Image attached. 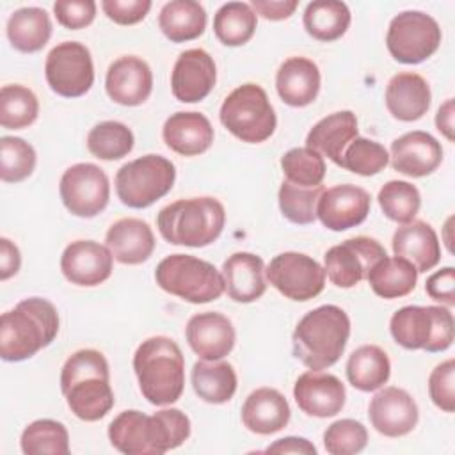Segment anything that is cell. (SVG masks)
Instances as JSON below:
<instances>
[{"label":"cell","mask_w":455,"mask_h":455,"mask_svg":"<svg viewBox=\"0 0 455 455\" xmlns=\"http://www.w3.org/2000/svg\"><path fill=\"white\" fill-rule=\"evenodd\" d=\"M368 432L361 421L345 418L331 423L323 432V448L331 455H354L366 448Z\"/></svg>","instance_id":"7dc6e473"},{"label":"cell","mask_w":455,"mask_h":455,"mask_svg":"<svg viewBox=\"0 0 455 455\" xmlns=\"http://www.w3.org/2000/svg\"><path fill=\"white\" fill-rule=\"evenodd\" d=\"M64 206L76 217L91 219L101 213L110 197V183L101 167L82 162L68 167L59 183Z\"/></svg>","instance_id":"5bb4252c"},{"label":"cell","mask_w":455,"mask_h":455,"mask_svg":"<svg viewBox=\"0 0 455 455\" xmlns=\"http://www.w3.org/2000/svg\"><path fill=\"white\" fill-rule=\"evenodd\" d=\"M162 137L174 153L196 156L208 151L213 144V126L204 114L176 112L165 119Z\"/></svg>","instance_id":"cb8c5ba5"},{"label":"cell","mask_w":455,"mask_h":455,"mask_svg":"<svg viewBox=\"0 0 455 455\" xmlns=\"http://www.w3.org/2000/svg\"><path fill=\"white\" fill-rule=\"evenodd\" d=\"M281 169L286 181L302 187L322 185L325 178L323 156L309 148H293L286 151L281 156Z\"/></svg>","instance_id":"ee69618b"},{"label":"cell","mask_w":455,"mask_h":455,"mask_svg":"<svg viewBox=\"0 0 455 455\" xmlns=\"http://www.w3.org/2000/svg\"><path fill=\"white\" fill-rule=\"evenodd\" d=\"M217 82L213 57L203 48H190L180 53L171 73V89L178 101L197 103L204 100Z\"/></svg>","instance_id":"e0dca14e"},{"label":"cell","mask_w":455,"mask_h":455,"mask_svg":"<svg viewBox=\"0 0 455 455\" xmlns=\"http://www.w3.org/2000/svg\"><path fill=\"white\" fill-rule=\"evenodd\" d=\"M105 89L108 98L119 105H142L153 91L151 68L140 57H119L107 69Z\"/></svg>","instance_id":"44dd1931"},{"label":"cell","mask_w":455,"mask_h":455,"mask_svg":"<svg viewBox=\"0 0 455 455\" xmlns=\"http://www.w3.org/2000/svg\"><path fill=\"white\" fill-rule=\"evenodd\" d=\"M441 37L439 23L430 14L403 11L391 20L386 46L395 60L402 64H419L437 52Z\"/></svg>","instance_id":"8fae6325"},{"label":"cell","mask_w":455,"mask_h":455,"mask_svg":"<svg viewBox=\"0 0 455 455\" xmlns=\"http://www.w3.org/2000/svg\"><path fill=\"white\" fill-rule=\"evenodd\" d=\"M103 12L119 25H133L146 18L151 9L149 0H103Z\"/></svg>","instance_id":"f907efd6"},{"label":"cell","mask_w":455,"mask_h":455,"mask_svg":"<svg viewBox=\"0 0 455 455\" xmlns=\"http://www.w3.org/2000/svg\"><path fill=\"white\" fill-rule=\"evenodd\" d=\"M371 427L386 437L407 435L414 430L419 411L414 398L402 387H384L373 395L368 405Z\"/></svg>","instance_id":"ac0fdd59"},{"label":"cell","mask_w":455,"mask_h":455,"mask_svg":"<svg viewBox=\"0 0 455 455\" xmlns=\"http://www.w3.org/2000/svg\"><path fill=\"white\" fill-rule=\"evenodd\" d=\"M453 116H455V110H453V100H446L437 114H435V126L437 130L448 139V140H453Z\"/></svg>","instance_id":"9f6ffc18"},{"label":"cell","mask_w":455,"mask_h":455,"mask_svg":"<svg viewBox=\"0 0 455 455\" xmlns=\"http://www.w3.org/2000/svg\"><path fill=\"white\" fill-rule=\"evenodd\" d=\"M57 21L71 30L84 28L96 16V2L92 0H57L53 4Z\"/></svg>","instance_id":"681fc988"},{"label":"cell","mask_w":455,"mask_h":455,"mask_svg":"<svg viewBox=\"0 0 455 455\" xmlns=\"http://www.w3.org/2000/svg\"><path fill=\"white\" fill-rule=\"evenodd\" d=\"M21 265L20 249L5 236L0 238V281H7L18 274Z\"/></svg>","instance_id":"db71d44e"},{"label":"cell","mask_w":455,"mask_h":455,"mask_svg":"<svg viewBox=\"0 0 455 455\" xmlns=\"http://www.w3.org/2000/svg\"><path fill=\"white\" fill-rule=\"evenodd\" d=\"M226 224V210L215 197L180 199L164 206L156 215V228L172 245L206 247L213 243Z\"/></svg>","instance_id":"8992f818"},{"label":"cell","mask_w":455,"mask_h":455,"mask_svg":"<svg viewBox=\"0 0 455 455\" xmlns=\"http://www.w3.org/2000/svg\"><path fill=\"white\" fill-rule=\"evenodd\" d=\"M268 283L286 299L304 302L322 293L325 286L323 267L302 252H281L265 268Z\"/></svg>","instance_id":"4fadbf2b"},{"label":"cell","mask_w":455,"mask_h":455,"mask_svg":"<svg viewBox=\"0 0 455 455\" xmlns=\"http://www.w3.org/2000/svg\"><path fill=\"white\" fill-rule=\"evenodd\" d=\"M350 9L338 0H315L307 4L302 21L306 32L316 41H336L350 25Z\"/></svg>","instance_id":"8d00e7d4"},{"label":"cell","mask_w":455,"mask_h":455,"mask_svg":"<svg viewBox=\"0 0 455 455\" xmlns=\"http://www.w3.org/2000/svg\"><path fill=\"white\" fill-rule=\"evenodd\" d=\"M357 135V119L352 110H339L320 119L306 137V148L325 155L341 167L343 151Z\"/></svg>","instance_id":"4dcf8cb0"},{"label":"cell","mask_w":455,"mask_h":455,"mask_svg":"<svg viewBox=\"0 0 455 455\" xmlns=\"http://www.w3.org/2000/svg\"><path fill=\"white\" fill-rule=\"evenodd\" d=\"M20 446L25 455H68L69 434L60 421L36 419L21 432Z\"/></svg>","instance_id":"f35d334b"},{"label":"cell","mask_w":455,"mask_h":455,"mask_svg":"<svg viewBox=\"0 0 455 455\" xmlns=\"http://www.w3.org/2000/svg\"><path fill=\"white\" fill-rule=\"evenodd\" d=\"M455 361L446 359L437 364L428 377V395L435 407L444 412L455 411Z\"/></svg>","instance_id":"c3c4849f"},{"label":"cell","mask_w":455,"mask_h":455,"mask_svg":"<svg viewBox=\"0 0 455 455\" xmlns=\"http://www.w3.org/2000/svg\"><path fill=\"white\" fill-rule=\"evenodd\" d=\"M132 130L119 121H103L91 128L87 135V149L100 160H119L133 149Z\"/></svg>","instance_id":"60d3db41"},{"label":"cell","mask_w":455,"mask_h":455,"mask_svg":"<svg viewBox=\"0 0 455 455\" xmlns=\"http://www.w3.org/2000/svg\"><path fill=\"white\" fill-rule=\"evenodd\" d=\"M133 371L142 396L153 405H171L183 393L185 359L178 343L167 336L148 338L137 347Z\"/></svg>","instance_id":"5b68a950"},{"label":"cell","mask_w":455,"mask_h":455,"mask_svg":"<svg viewBox=\"0 0 455 455\" xmlns=\"http://www.w3.org/2000/svg\"><path fill=\"white\" fill-rule=\"evenodd\" d=\"M114 256L107 245L94 240H75L60 256L64 277L78 286H98L112 274Z\"/></svg>","instance_id":"ffe728a7"},{"label":"cell","mask_w":455,"mask_h":455,"mask_svg":"<svg viewBox=\"0 0 455 455\" xmlns=\"http://www.w3.org/2000/svg\"><path fill=\"white\" fill-rule=\"evenodd\" d=\"M386 249L370 236H352L332 245L323 256V270L338 288H354L366 279L371 267L386 258Z\"/></svg>","instance_id":"9a60e30c"},{"label":"cell","mask_w":455,"mask_h":455,"mask_svg":"<svg viewBox=\"0 0 455 455\" xmlns=\"http://www.w3.org/2000/svg\"><path fill=\"white\" fill-rule=\"evenodd\" d=\"M350 336L348 315L334 304L306 313L291 334L293 355L309 370H325L338 363Z\"/></svg>","instance_id":"277c9868"},{"label":"cell","mask_w":455,"mask_h":455,"mask_svg":"<svg viewBox=\"0 0 455 455\" xmlns=\"http://www.w3.org/2000/svg\"><path fill=\"white\" fill-rule=\"evenodd\" d=\"M116 261L123 265H139L149 259L155 251V235L142 219L126 217L116 220L105 236Z\"/></svg>","instance_id":"484cf974"},{"label":"cell","mask_w":455,"mask_h":455,"mask_svg":"<svg viewBox=\"0 0 455 455\" xmlns=\"http://www.w3.org/2000/svg\"><path fill=\"white\" fill-rule=\"evenodd\" d=\"M59 332L55 306L41 297L23 299L0 318V357L25 361L48 347Z\"/></svg>","instance_id":"3957f363"},{"label":"cell","mask_w":455,"mask_h":455,"mask_svg":"<svg viewBox=\"0 0 455 455\" xmlns=\"http://www.w3.org/2000/svg\"><path fill=\"white\" fill-rule=\"evenodd\" d=\"M430 87L427 80L418 73H398L391 76L386 85V107L389 114L398 121H418L430 107Z\"/></svg>","instance_id":"4316f807"},{"label":"cell","mask_w":455,"mask_h":455,"mask_svg":"<svg viewBox=\"0 0 455 455\" xmlns=\"http://www.w3.org/2000/svg\"><path fill=\"white\" fill-rule=\"evenodd\" d=\"M190 348L204 361L226 357L235 347V327L228 316L217 311L197 313L187 322L185 329Z\"/></svg>","instance_id":"603a6c76"},{"label":"cell","mask_w":455,"mask_h":455,"mask_svg":"<svg viewBox=\"0 0 455 455\" xmlns=\"http://www.w3.org/2000/svg\"><path fill=\"white\" fill-rule=\"evenodd\" d=\"M387 162L389 155L382 144L371 139L355 137L343 151L341 167L359 176H373L380 172Z\"/></svg>","instance_id":"bcb514c9"},{"label":"cell","mask_w":455,"mask_h":455,"mask_svg":"<svg viewBox=\"0 0 455 455\" xmlns=\"http://www.w3.org/2000/svg\"><path fill=\"white\" fill-rule=\"evenodd\" d=\"M36 149L20 137L0 139V178L5 183L27 180L36 169Z\"/></svg>","instance_id":"f6af8a7d"},{"label":"cell","mask_w":455,"mask_h":455,"mask_svg":"<svg viewBox=\"0 0 455 455\" xmlns=\"http://www.w3.org/2000/svg\"><path fill=\"white\" fill-rule=\"evenodd\" d=\"M441 142L427 132H407L391 142V165L405 176H428L441 165Z\"/></svg>","instance_id":"7402d4cb"},{"label":"cell","mask_w":455,"mask_h":455,"mask_svg":"<svg viewBox=\"0 0 455 455\" xmlns=\"http://www.w3.org/2000/svg\"><path fill=\"white\" fill-rule=\"evenodd\" d=\"M418 270L403 258H382L368 272L371 290L382 299H400L409 295L418 283Z\"/></svg>","instance_id":"d590c367"},{"label":"cell","mask_w":455,"mask_h":455,"mask_svg":"<svg viewBox=\"0 0 455 455\" xmlns=\"http://www.w3.org/2000/svg\"><path fill=\"white\" fill-rule=\"evenodd\" d=\"M258 14L245 2H228L213 16V32L226 46L245 44L256 30Z\"/></svg>","instance_id":"74e56055"},{"label":"cell","mask_w":455,"mask_h":455,"mask_svg":"<svg viewBox=\"0 0 455 455\" xmlns=\"http://www.w3.org/2000/svg\"><path fill=\"white\" fill-rule=\"evenodd\" d=\"M196 395L208 403H226L236 391V373L226 361H197L190 373Z\"/></svg>","instance_id":"836d02e7"},{"label":"cell","mask_w":455,"mask_h":455,"mask_svg":"<svg viewBox=\"0 0 455 455\" xmlns=\"http://www.w3.org/2000/svg\"><path fill=\"white\" fill-rule=\"evenodd\" d=\"M267 453H304V455H315L316 448L313 443H309L304 437H281L274 441L267 450Z\"/></svg>","instance_id":"11a10c76"},{"label":"cell","mask_w":455,"mask_h":455,"mask_svg":"<svg viewBox=\"0 0 455 455\" xmlns=\"http://www.w3.org/2000/svg\"><path fill=\"white\" fill-rule=\"evenodd\" d=\"M389 331L407 350L444 352L453 343V315L443 306H405L393 313Z\"/></svg>","instance_id":"9c48e42d"},{"label":"cell","mask_w":455,"mask_h":455,"mask_svg":"<svg viewBox=\"0 0 455 455\" xmlns=\"http://www.w3.org/2000/svg\"><path fill=\"white\" fill-rule=\"evenodd\" d=\"M371 206L370 194L352 183L336 185L322 192L316 217L331 231H345L366 220Z\"/></svg>","instance_id":"2e32d148"},{"label":"cell","mask_w":455,"mask_h":455,"mask_svg":"<svg viewBox=\"0 0 455 455\" xmlns=\"http://www.w3.org/2000/svg\"><path fill=\"white\" fill-rule=\"evenodd\" d=\"M291 411L283 393L274 387L254 389L242 405V423L247 430L270 435L283 430L290 421Z\"/></svg>","instance_id":"83f0119b"},{"label":"cell","mask_w":455,"mask_h":455,"mask_svg":"<svg viewBox=\"0 0 455 455\" xmlns=\"http://www.w3.org/2000/svg\"><path fill=\"white\" fill-rule=\"evenodd\" d=\"M60 391L78 419L98 421L107 416L114 407V391L105 355L94 348L71 354L60 370Z\"/></svg>","instance_id":"7a4b0ae2"},{"label":"cell","mask_w":455,"mask_h":455,"mask_svg":"<svg viewBox=\"0 0 455 455\" xmlns=\"http://www.w3.org/2000/svg\"><path fill=\"white\" fill-rule=\"evenodd\" d=\"M320 69L307 57L286 59L275 75V89L279 98L290 107H307L320 91Z\"/></svg>","instance_id":"f1b7e54d"},{"label":"cell","mask_w":455,"mask_h":455,"mask_svg":"<svg viewBox=\"0 0 455 455\" xmlns=\"http://www.w3.org/2000/svg\"><path fill=\"white\" fill-rule=\"evenodd\" d=\"M379 206L382 213L398 224H407L414 220L421 206L419 190L402 180H391L379 190Z\"/></svg>","instance_id":"b9f144b4"},{"label":"cell","mask_w":455,"mask_h":455,"mask_svg":"<svg viewBox=\"0 0 455 455\" xmlns=\"http://www.w3.org/2000/svg\"><path fill=\"white\" fill-rule=\"evenodd\" d=\"M158 27L172 43L192 41L206 28V11L196 0H171L160 9Z\"/></svg>","instance_id":"1f68e13d"},{"label":"cell","mask_w":455,"mask_h":455,"mask_svg":"<svg viewBox=\"0 0 455 455\" xmlns=\"http://www.w3.org/2000/svg\"><path fill=\"white\" fill-rule=\"evenodd\" d=\"M224 128L242 142L259 144L275 132L277 117L263 87L243 84L233 89L219 112Z\"/></svg>","instance_id":"ba28073f"},{"label":"cell","mask_w":455,"mask_h":455,"mask_svg":"<svg viewBox=\"0 0 455 455\" xmlns=\"http://www.w3.org/2000/svg\"><path fill=\"white\" fill-rule=\"evenodd\" d=\"M425 291L430 299L441 304H446L450 307L455 306V268L444 267L434 272L425 283Z\"/></svg>","instance_id":"816d5d0a"},{"label":"cell","mask_w":455,"mask_h":455,"mask_svg":"<svg viewBox=\"0 0 455 455\" xmlns=\"http://www.w3.org/2000/svg\"><path fill=\"white\" fill-rule=\"evenodd\" d=\"M39 114L37 96L25 85L11 84L0 91V124L5 130L30 126Z\"/></svg>","instance_id":"ab89813d"},{"label":"cell","mask_w":455,"mask_h":455,"mask_svg":"<svg viewBox=\"0 0 455 455\" xmlns=\"http://www.w3.org/2000/svg\"><path fill=\"white\" fill-rule=\"evenodd\" d=\"M156 284L187 302L204 304L217 300L226 291L222 272L210 261L192 254H171L155 270Z\"/></svg>","instance_id":"52a82bcc"},{"label":"cell","mask_w":455,"mask_h":455,"mask_svg":"<svg viewBox=\"0 0 455 455\" xmlns=\"http://www.w3.org/2000/svg\"><path fill=\"white\" fill-rule=\"evenodd\" d=\"M297 5H299L297 0H252L251 2V7L254 9V12L270 21L290 18L295 12Z\"/></svg>","instance_id":"f5cc1de1"},{"label":"cell","mask_w":455,"mask_h":455,"mask_svg":"<svg viewBox=\"0 0 455 455\" xmlns=\"http://www.w3.org/2000/svg\"><path fill=\"white\" fill-rule=\"evenodd\" d=\"M176 167L162 155H144L124 164L116 174V192L128 208H148L174 185Z\"/></svg>","instance_id":"30bf717a"},{"label":"cell","mask_w":455,"mask_h":455,"mask_svg":"<svg viewBox=\"0 0 455 455\" xmlns=\"http://www.w3.org/2000/svg\"><path fill=\"white\" fill-rule=\"evenodd\" d=\"M293 398L299 409L307 416L331 418L341 412L347 391L345 384L336 375L322 370H309L295 380Z\"/></svg>","instance_id":"d6986e66"},{"label":"cell","mask_w":455,"mask_h":455,"mask_svg":"<svg viewBox=\"0 0 455 455\" xmlns=\"http://www.w3.org/2000/svg\"><path fill=\"white\" fill-rule=\"evenodd\" d=\"M44 76L50 89L59 96H84L94 84V66L89 48L78 41L59 43L46 55Z\"/></svg>","instance_id":"7c38bea8"},{"label":"cell","mask_w":455,"mask_h":455,"mask_svg":"<svg viewBox=\"0 0 455 455\" xmlns=\"http://www.w3.org/2000/svg\"><path fill=\"white\" fill-rule=\"evenodd\" d=\"M323 190V185L302 187L284 180L277 194L279 208L290 222L300 226L311 224L316 219V204Z\"/></svg>","instance_id":"7bdbcfd3"},{"label":"cell","mask_w":455,"mask_h":455,"mask_svg":"<svg viewBox=\"0 0 455 455\" xmlns=\"http://www.w3.org/2000/svg\"><path fill=\"white\" fill-rule=\"evenodd\" d=\"M190 435V419L180 409H162L148 416L123 411L108 425L110 444L126 455H162L183 444Z\"/></svg>","instance_id":"6da1fadb"},{"label":"cell","mask_w":455,"mask_h":455,"mask_svg":"<svg viewBox=\"0 0 455 455\" xmlns=\"http://www.w3.org/2000/svg\"><path fill=\"white\" fill-rule=\"evenodd\" d=\"M391 247L395 256L412 263L418 272L434 268L441 259L437 233L425 220H411L396 228Z\"/></svg>","instance_id":"d4e9b609"},{"label":"cell","mask_w":455,"mask_h":455,"mask_svg":"<svg viewBox=\"0 0 455 455\" xmlns=\"http://www.w3.org/2000/svg\"><path fill=\"white\" fill-rule=\"evenodd\" d=\"M389 375V357L377 345H363L348 355L347 379L359 391H375L382 387Z\"/></svg>","instance_id":"e575fe53"},{"label":"cell","mask_w":455,"mask_h":455,"mask_svg":"<svg viewBox=\"0 0 455 455\" xmlns=\"http://www.w3.org/2000/svg\"><path fill=\"white\" fill-rule=\"evenodd\" d=\"M226 291L235 302L249 304L258 300L265 290V263L252 252H235L222 265Z\"/></svg>","instance_id":"f546056e"},{"label":"cell","mask_w":455,"mask_h":455,"mask_svg":"<svg viewBox=\"0 0 455 455\" xmlns=\"http://www.w3.org/2000/svg\"><path fill=\"white\" fill-rule=\"evenodd\" d=\"M52 36V20L41 7H21L7 20V37L18 52L34 53L46 46Z\"/></svg>","instance_id":"d6a6232c"}]
</instances>
